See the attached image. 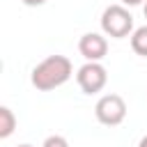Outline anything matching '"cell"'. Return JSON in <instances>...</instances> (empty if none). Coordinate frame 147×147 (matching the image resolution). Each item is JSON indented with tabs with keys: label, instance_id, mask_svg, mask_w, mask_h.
<instances>
[{
	"label": "cell",
	"instance_id": "6da1fadb",
	"mask_svg": "<svg viewBox=\"0 0 147 147\" xmlns=\"http://www.w3.org/2000/svg\"><path fill=\"white\" fill-rule=\"evenodd\" d=\"M71 74H74V64L67 55H48L32 69L30 83L39 92H51V90L64 85L71 78Z\"/></svg>",
	"mask_w": 147,
	"mask_h": 147
},
{
	"label": "cell",
	"instance_id": "7a4b0ae2",
	"mask_svg": "<svg viewBox=\"0 0 147 147\" xmlns=\"http://www.w3.org/2000/svg\"><path fill=\"white\" fill-rule=\"evenodd\" d=\"M101 30L106 37L124 39L133 32V16L124 5H108L101 14Z\"/></svg>",
	"mask_w": 147,
	"mask_h": 147
},
{
	"label": "cell",
	"instance_id": "3957f363",
	"mask_svg": "<svg viewBox=\"0 0 147 147\" xmlns=\"http://www.w3.org/2000/svg\"><path fill=\"white\" fill-rule=\"evenodd\" d=\"M94 115H96V119L101 124L117 126L126 117V103H124V99L119 94H103L94 106Z\"/></svg>",
	"mask_w": 147,
	"mask_h": 147
},
{
	"label": "cell",
	"instance_id": "277c9868",
	"mask_svg": "<svg viewBox=\"0 0 147 147\" xmlns=\"http://www.w3.org/2000/svg\"><path fill=\"white\" fill-rule=\"evenodd\" d=\"M76 80H78V87L85 92V94H96L106 87L108 83V71L101 62H85L78 74H76Z\"/></svg>",
	"mask_w": 147,
	"mask_h": 147
},
{
	"label": "cell",
	"instance_id": "5b68a950",
	"mask_svg": "<svg viewBox=\"0 0 147 147\" xmlns=\"http://www.w3.org/2000/svg\"><path fill=\"white\" fill-rule=\"evenodd\" d=\"M78 51L87 62H101L108 53V41L99 32H87L78 39Z\"/></svg>",
	"mask_w": 147,
	"mask_h": 147
},
{
	"label": "cell",
	"instance_id": "8992f818",
	"mask_svg": "<svg viewBox=\"0 0 147 147\" xmlns=\"http://www.w3.org/2000/svg\"><path fill=\"white\" fill-rule=\"evenodd\" d=\"M16 129V115L11 108L0 106V138H9Z\"/></svg>",
	"mask_w": 147,
	"mask_h": 147
},
{
	"label": "cell",
	"instance_id": "52a82bcc",
	"mask_svg": "<svg viewBox=\"0 0 147 147\" xmlns=\"http://www.w3.org/2000/svg\"><path fill=\"white\" fill-rule=\"evenodd\" d=\"M131 48L136 55L147 57V25H140L131 32Z\"/></svg>",
	"mask_w": 147,
	"mask_h": 147
},
{
	"label": "cell",
	"instance_id": "ba28073f",
	"mask_svg": "<svg viewBox=\"0 0 147 147\" xmlns=\"http://www.w3.org/2000/svg\"><path fill=\"white\" fill-rule=\"evenodd\" d=\"M41 147H69V142H67V138H64V136L53 133V136H48V138L44 140V145H41Z\"/></svg>",
	"mask_w": 147,
	"mask_h": 147
},
{
	"label": "cell",
	"instance_id": "9c48e42d",
	"mask_svg": "<svg viewBox=\"0 0 147 147\" xmlns=\"http://www.w3.org/2000/svg\"><path fill=\"white\" fill-rule=\"evenodd\" d=\"M23 5H28V7H41L46 0H21Z\"/></svg>",
	"mask_w": 147,
	"mask_h": 147
},
{
	"label": "cell",
	"instance_id": "30bf717a",
	"mask_svg": "<svg viewBox=\"0 0 147 147\" xmlns=\"http://www.w3.org/2000/svg\"><path fill=\"white\" fill-rule=\"evenodd\" d=\"M142 0H122V5H126V7H136V5H140Z\"/></svg>",
	"mask_w": 147,
	"mask_h": 147
},
{
	"label": "cell",
	"instance_id": "8fae6325",
	"mask_svg": "<svg viewBox=\"0 0 147 147\" xmlns=\"http://www.w3.org/2000/svg\"><path fill=\"white\" fill-rule=\"evenodd\" d=\"M138 147H147V136H142V138H140V142H138Z\"/></svg>",
	"mask_w": 147,
	"mask_h": 147
},
{
	"label": "cell",
	"instance_id": "7c38bea8",
	"mask_svg": "<svg viewBox=\"0 0 147 147\" xmlns=\"http://www.w3.org/2000/svg\"><path fill=\"white\" fill-rule=\"evenodd\" d=\"M142 11H145V18H147V2H145V9H142Z\"/></svg>",
	"mask_w": 147,
	"mask_h": 147
},
{
	"label": "cell",
	"instance_id": "4fadbf2b",
	"mask_svg": "<svg viewBox=\"0 0 147 147\" xmlns=\"http://www.w3.org/2000/svg\"><path fill=\"white\" fill-rule=\"evenodd\" d=\"M18 147H32V145H18Z\"/></svg>",
	"mask_w": 147,
	"mask_h": 147
}]
</instances>
